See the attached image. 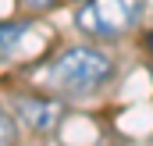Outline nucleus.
Wrapping results in <instances>:
<instances>
[{
  "mask_svg": "<svg viewBox=\"0 0 153 146\" xmlns=\"http://www.w3.org/2000/svg\"><path fill=\"white\" fill-rule=\"evenodd\" d=\"M107 75H111V57L96 46H71L50 64V78L61 89H93Z\"/></svg>",
  "mask_w": 153,
  "mask_h": 146,
  "instance_id": "nucleus-1",
  "label": "nucleus"
},
{
  "mask_svg": "<svg viewBox=\"0 0 153 146\" xmlns=\"http://www.w3.org/2000/svg\"><path fill=\"white\" fill-rule=\"evenodd\" d=\"M143 18V0H89L75 14L85 36H121Z\"/></svg>",
  "mask_w": 153,
  "mask_h": 146,
  "instance_id": "nucleus-2",
  "label": "nucleus"
},
{
  "mask_svg": "<svg viewBox=\"0 0 153 146\" xmlns=\"http://www.w3.org/2000/svg\"><path fill=\"white\" fill-rule=\"evenodd\" d=\"M14 110L22 114V121L29 128H39V132L53 128L61 121V114H64V107L57 100H43V96H18L14 100Z\"/></svg>",
  "mask_w": 153,
  "mask_h": 146,
  "instance_id": "nucleus-3",
  "label": "nucleus"
},
{
  "mask_svg": "<svg viewBox=\"0 0 153 146\" xmlns=\"http://www.w3.org/2000/svg\"><path fill=\"white\" fill-rule=\"evenodd\" d=\"M29 29L32 25H25V22H0V57L18 54L29 39Z\"/></svg>",
  "mask_w": 153,
  "mask_h": 146,
  "instance_id": "nucleus-4",
  "label": "nucleus"
},
{
  "mask_svg": "<svg viewBox=\"0 0 153 146\" xmlns=\"http://www.w3.org/2000/svg\"><path fill=\"white\" fill-rule=\"evenodd\" d=\"M14 139H18V125L11 121V114L0 110V146H11Z\"/></svg>",
  "mask_w": 153,
  "mask_h": 146,
  "instance_id": "nucleus-5",
  "label": "nucleus"
},
{
  "mask_svg": "<svg viewBox=\"0 0 153 146\" xmlns=\"http://www.w3.org/2000/svg\"><path fill=\"white\" fill-rule=\"evenodd\" d=\"M22 4H25L29 11H46V7H53L57 0H22Z\"/></svg>",
  "mask_w": 153,
  "mask_h": 146,
  "instance_id": "nucleus-6",
  "label": "nucleus"
},
{
  "mask_svg": "<svg viewBox=\"0 0 153 146\" xmlns=\"http://www.w3.org/2000/svg\"><path fill=\"white\" fill-rule=\"evenodd\" d=\"M146 46H150V54H153V32H150V36H146Z\"/></svg>",
  "mask_w": 153,
  "mask_h": 146,
  "instance_id": "nucleus-7",
  "label": "nucleus"
}]
</instances>
